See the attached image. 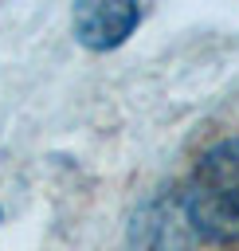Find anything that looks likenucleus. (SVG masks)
Returning a JSON list of instances; mask_svg holds the SVG:
<instances>
[{"instance_id":"1","label":"nucleus","mask_w":239,"mask_h":251,"mask_svg":"<svg viewBox=\"0 0 239 251\" xmlns=\"http://www.w3.org/2000/svg\"><path fill=\"white\" fill-rule=\"evenodd\" d=\"M180 212L192 235L208 243H235L239 239V137L215 141L196 161L184 192Z\"/></svg>"},{"instance_id":"2","label":"nucleus","mask_w":239,"mask_h":251,"mask_svg":"<svg viewBox=\"0 0 239 251\" xmlns=\"http://www.w3.org/2000/svg\"><path fill=\"white\" fill-rule=\"evenodd\" d=\"M71 24H74V39L90 51H110V47H121L129 39V31L141 24V8L129 4V0H114V4H78L71 12Z\"/></svg>"},{"instance_id":"3","label":"nucleus","mask_w":239,"mask_h":251,"mask_svg":"<svg viewBox=\"0 0 239 251\" xmlns=\"http://www.w3.org/2000/svg\"><path fill=\"white\" fill-rule=\"evenodd\" d=\"M133 251H192V227L180 212V200H149L129 224Z\"/></svg>"}]
</instances>
